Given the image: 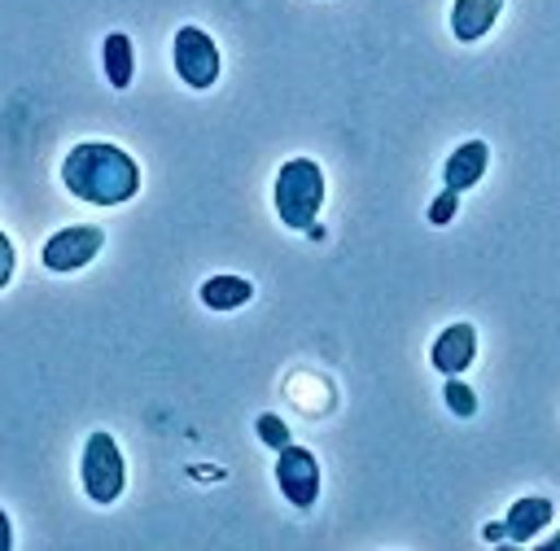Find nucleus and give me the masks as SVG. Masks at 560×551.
<instances>
[{
  "instance_id": "nucleus-18",
  "label": "nucleus",
  "mask_w": 560,
  "mask_h": 551,
  "mask_svg": "<svg viewBox=\"0 0 560 551\" xmlns=\"http://www.w3.org/2000/svg\"><path fill=\"white\" fill-rule=\"evenodd\" d=\"M0 547H13V534H9V516L0 512Z\"/></svg>"
},
{
  "instance_id": "nucleus-11",
  "label": "nucleus",
  "mask_w": 560,
  "mask_h": 551,
  "mask_svg": "<svg viewBox=\"0 0 560 551\" xmlns=\"http://www.w3.org/2000/svg\"><path fill=\"white\" fill-rule=\"evenodd\" d=\"M101 66H105L109 87L114 92H127L131 87V74H136V44H131V35L109 31L105 44H101Z\"/></svg>"
},
{
  "instance_id": "nucleus-8",
  "label": "nucleus",
  "mask_w": 560,
  "mask_h": 551,
  "mask_svg": "<svg viewBox=\"0 0 560 551\" xmlns=\"http://www.w3.org/2000/svg\"><path fill=\"white\" fill-rule=\"evenodd\" d=\"M551 516H556V503H551L547 494H525V499H516V503L508 507V516H503V525H508V542L529 547V542L538 538V529L551 525Z\"/></svg>"
},
{
  "instance_id": "nucleus-13",
  "label": "nucleus",
  "mask_w": 560,
  "mask_h": 551,
  "mask_svg": "<svg viewBox=\"0 0 560 551\" xmlns=\"http://www.w3.org/2000/svg\"><path fill=\"white\" fill-rule=\"evenodd\" d=\"M442 394H446V407H451L455 415H464V420H468V415H477V394H472V389H468L459 376H446Z\"/></svg>"
},
{
  "instance_id": "nucleus-15",
  "label": "nucleus",
  "mask_w": 560,
  "mask_h": 551,
  "mask_svg": "<svg viewBox=\"0 0 560 551\" xmlns=\"http://www.w3.org/2000/svg\"><path fill=\"white\" fill-rule=\"evenodd\" d=\"M455 210H459V192H455V188H442V192L429 201V223L442 227V223L455 219Z\"/></svg>"
},
{
  "instance_id": "nucleus-4",
  "label": "nucleus",
  "mask_w": 560,
  "mask_h": 551,
  "mask_svg": "<svg viewBox=\"0 0 560 551\" xmlns=\"http://www.w3.org/2000/svg\"><path fill=\"white\" fill-rule=\"evenodd\" d=\"M171 57H175V74H179L184 87L206 92V87L219 83V70H223L219 44L201 26H179L175 39H171Z\"/></svg>"
},
{
  "instance_id": "nucleus-7",
  "label": "nucleus",
  "mask_w": 560,
  "mask_h": 551,
  "mask_svg": "<svg viewBox=\"0 0 560 551\" xmlns=\"http://www.w3.org/2000/svg\"><path fill=\"white\" fill-rule=\"evenodd\" d=\"M477 359V328L472 324H446L438 337H433V345H429V363L442 372V376H464L468 372V363Z\"/></svg>"
},
{
  "instance_id": "nucleus-16",
  "label": "nucleus",
  "mask_w": 560,
  "mask_h": 551,
  "mask_svg": "<svg viewBox=\"0 0 560 551\" xmlns=\"http://www.w3.org/2000/svg\"><path fill=\"white\" fill-rule=\"evenodd\" d=\"M13 258H18V254H13V241L0 232V284L13 280Z\"/></svg>"
},
{
  "instance_id": "nucleus-3",
  "label": "nucleus",
  "mask_w": 560,
  "mask_h": 551,
  "mask_svg": "<svg viewBox=\"0 0 560 551\" xmlns=\"http://www.w3.org/2000/svg\"><path fill=\"white\" fill-rule=\"evenodd\" d=\"M79 481H83V494H88L92 503H101V507H109V503L122 499L127 464H122L118 442H114L105 429L88 433V442H83V459H79Z\"/></svg>"
},
{
  "instance_id": "nucleus-5",
  "label": "nucleus",
  "mask_w": 560,
  "mask_h": 551,
  "mask_svg": "<svg viewBox=\"0 0 560 551\" xmlns=\"http://www.w3.org/2000/svg\"><path fill=\"white\" fill-rule=\"evenodd\" d=\"M101 249H105V232L92 223H74L44 241V267L57 276H70V271H83Z\"/></svg>"
},
{
  "instance_id": "nucleus-17",
  "label": "nucleus",
  "mask_w": 560,
  "mask_h": 551,
  "mask_svg": "<svg viewBox=\"0 0 560 551\" xmlns=\"http://www.w3.org/2000/svg\"><path fill=\"white\" fill-rule=\"evenodd\" d=\"M481 538H486V542H503V538H508V525H503V520H490V525L481 529Z\"/></svg>"
},
{
  "instance_id": "nucleus-14",
  "label": "nucleus",
  "mask_w": 560,
  "mask_h": 551,
  "mask_svg": "<svg viewBox=\"0 0 560 551\" xmlns=\"http://www.w3.org/2000/svg\"><path fill=\"white\" fill-rule=\"evenodd\" d=\"M254 429H258V437H262V446H271V450H284V446H289V424H284L280 415H271V411H262Z\"/></svg>"
},
{
  "instance_id": "nucleus-10",
  "label": "nucleus",
  "mask_w": 560,
  "mask_h": 551,
  "mask_svg": "<svg viewBox=\"0 0 560 551\" xmlns=\"http://www.w3.org/2000/svg\"><path fill=\"white\" fill-rule=\"evenodd\" d=\"M503 13V0H455L451 4V35L459 44H477Z\"/></svg>"
},
{
  "instance_id": "nucleus-9",
  "label": "nucleus",
  "mask_w": 560,
  "mask_h": 551,
  "mask_svg": "<svg viewBox=\"0 0 560 551\" xmlns=\"http://www.w3.org/2000/svg\"><path fill=\"white\" fill-rule=\"evenodd\" d=\"M486 166H490V144H486V140H464V144L446 157L442 179H446V188L468 192V188H477V184L486 179Z\"/></svg>"
},
{
  "instance_id": "nucleus-12",
  "label": "nucleus",
  "mask_w": 560,
  "mask_h": 551,
  "mask_svg": "<svg viewBox=\"0 0 560 551\" xmlns=\"http://www.w3.org/2000/svg\"><path fill=\"white\" fill-rule=\"evenodd\" d=\"M197 293H201V306H210V310H241L254 297V284L245 276H210V280H201Z\"/></svg>"
},
{
  "instance_id": "nucleus-2",
  "label": "nucleus",
  "mask_w": 560,
  "mask_h": 551,
  "mask_svg": "<svg viewBox=\"0 0 560 551\" xmlns=\"http://www.w3.org/2000/svg\"><path fill=\"white\" fill-rule=\"evenodd\" d=\"M324 206V171L315 157H289L276 171V219L293 232L315 227V214Z\"/></svg>"
},
{
  "instance_id": "nucleus-6",
  "label": "nucleus",
  "mask_w": 560,
  "mask_h": 551,
  "mask_svg": "<svg viewBox=\"0 0 560 551\" xmlns=\"http://www.w3.org/2000/svg\"><path fill=\"white\" fill-rule=\"evenodd\" d=\"M276 481H280V494L298 512H306L319 499V459L306 446H293L289 442L284 450H276Z\"/></svg>"
},
{
  "instance_id": "nucleus-19",
  "label": "nucleus",
  "mask_w": 560,
  "mask_h": 551,
  "mask_svg": "<svg viewBox=\"0 0 560 551\" xmlns=\"http://www.w3.org/2000/svg\"><path fill=\"white\" fill-rule=\"evenodd\" d=\"M547 551H560V534H551V538H547Z\"/></svg>"
},
{
  "instance_id": "nucleus-1",
  "label": "nucleus",
  "mask_w": 560,
  "mask_h": 551,
  "mask_svg": "<svg viewBox=\"0 0 560 551\" xmlns=\"http://www.w3.org/2000/svg\"><path fill=\"white\" fill-rule=\"evenodd\" d=\"M61 188L88 206H122L140 192V166L109 140H83L61 157Z\"/></svg>"
}]
</instances>
